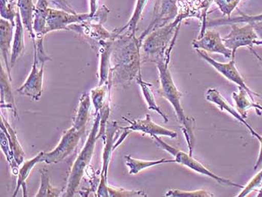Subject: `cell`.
I'll list each match as a JSON object with an SVG mask.
<instances>
[{
  "mask_svg": "<svg viewBox=\"0 0 262 197\" xmlns=\"http://www.w3.org/2000/svg\"><path fill=\"white\" fill-rule=\"evenodd\" d=\"M242 0H214L216 6L223 15L230 17L232 11L236 9Z\"/></svg>",
  "mask_w": 262,
  "mask_h": 197,
  "instance_id": "34",
  "label": "cell"
},
{
  "mask_svg": "<svg viewBox=\"0 0 262 197\" xmlns=\"http://www.w3.org/2000/svg\"><path fill=\"white\" fill-rule=\"evenodd\" d=\"M17 11H18L17 0H11V1L1 0V8H0L1 18L10 21L14 27H15Z\"/></svg>",
  "mask_w": 262,
  "mask_h": 197,
  "instance_id": "32",
  "label": "cell"
},
{
  "mask_svg": "<svg viewBox=\"0 0 262 197\" xmlns=\"http://www.w3.org/2000/svg\"><path fill=\"white\" fill-rule=\"evenodd\" d=\"M136 80H137V83L141 88L142 95H143L144 98H145L146 104L148 105V110L158 113L164 119V122H168L169 119H168L167 116L163 114L161 107L157 104L155 95H154L153 91H152V84L142 80V74H139Z\"/></svg>",
  "mask_w": 262,
  "mask_h": 197,
  "instance_id": "27",
  "label": "cell"
},
{
  "mask_svg": "<svg viewBox=\"0 0 262 197\" xmlns=\"http://www.w3.org/2000/svg\"><path fill=\"white\" fill-rule=\"evenodd\" d=\"M143 39L136 35H119L113 43L110 78L113 83L127 85L141 74Z\"/></svg>",
  "mask_w": 262,
  "mask_h": 197,
  "instance_id": "1",
  "label": "cell"
},
{
  "mask_svg": "<svg viewBox=\"0 0 262 197\" xmlns=\"http://www.w3.org/2000/svg\"><path fill=\"white\" fill-rule=\"evenodd\" d=\"M48 8V0H37L33 21V30L36 36L35 38H43L46 35L45 27Z\"/></svg>",
  "mask_w": 262,
  "mask_h": 197,
  "instance_id": "24",
  "label": "cell"
},
{
  "mask_svg": "<svg viewBox=\"0 0 262 197\" xmlns=\"http://www.w3.org/2000/svg\"><path fill=\"white\" fill-rule=\"evenodd\" d=\"M7 1H11V0H7Z\"/></svg>",
  "mask_w": 262,
  "mask_h": 197,
  "instance_id": "43",
  "label": "cell"
},
{
  "mask_svg": "<svg viewBox=\"0 0 262 197\" xmlns=\"http://www.w3.org/2000/svg\"><path fill=\"white\" fill-rule=\"evenodd\" d=\"M260 189L259 190H258V195H257V197H262V180L261 182V184H260L259 187Z\"/></svg>",
  "mask_w": 262,
  "mask_h": 197,
  "instance_id": "42",
  "label": "cell"
},
{
  "mask_svg": "<svg viewBox=\"0 0 262 197\" xmlns=\"http://www.w3.org/2000/svg\"><path fill=\"white\" fill-rule=\"evenodd\" d=\"M126 165L129 169L130 175H137L143 169L152 166L160 165V164H167V163H176L174 159H162L157 161H144V160L136 159L130 156H125Z\"/></svg>",
  "mask_w": 262,
  "mask_h": 197,
  "instance_id": "28",
  "label": "cell"
},
{
  "mask_svg": "<svg viewBox=\"0 0 262 197\" xmlns=\"http://www.w3.org/2000/svg\"><path fill=\"white\" fill-rule=\"evenodd\" d=\"M148 0H137V5H136L135 9H134V13H133L132 17H130V20L127 22L124 27L118 29V30H114L115 33L119 37V35H136V32H137V24H138L139 20L141 18L142 12H143L144 9L146 6Z\"/></svg>",
  "mask_w": 262,
  "mask_h": 197,
  "instance_id": "26",
  "label": "cell"
},
{
  "mask_svg": "<svg viewBox=\"0 0 262 197\" xmlns=\"http://www.w3.org/2000/svg\"><path fill=\"white\" fill-rule=\"evenodd\" d=\"M178 0H160L154 11V17L148 28L140 35L143 39L155 29L171 22L179 15Z\"/></svg>",
  "mask_w": 262,
  "mask_h": 197,
  "instance_id": "11",
  "label": "cell"
},
{
  "mask_svg": "<svg viewBox=\"0 0 262 197\" xmlns=\"http://www.w3.org/2000/svg\"><path fill=\"white\" fill-rule=\"evenodd\" d=\"M151 137L155 139V142H156L158 146L161 147L162 149L165 150V151L169 153L171 156L174 157V161L177 164L186 166V167L189 168V169L200 174V175L211 178V179H213L221 185L223 184V185H228V186L240 187V188L244 187L242 185L234 183L229 179H225V178L219 177V176L213 173L210 169H208V168L205 167L203 164H201L200 161L195 159L191 155L189 154V153L187 154L182 150L168 144L166 142L163 141L159 136L155 135Z\"/></svg>",
  "mask_w": 262,
  "mask_h": 197,
  "instance_id": "5",
  "label": "cell"
},
{
  "mask_svg": "<svg viewBox=\"0 0 262 197\" xmlns=\"http://www.w3.org/2000/svg\"><path fill=\"white\" fill-rule=\"evenodd\" d=\"M196 52L202 59H204L208 64H211L212 67L216 69V72H219L225 78L236 84L237 86L244 89L247 93L250 94V96L253 99H255V97L259 96L258 93L252 91V90L249 88L248 85L246 84L242 74H240V72H238L237 68H236L234 59H232L229 62H220L213 59L205 51H198L197 50Z\"/></svg>",
  "mask_w": 262,
  "mask_h": 197,
  "instance_id": "9",
  "label": "cell"
},
{
  "mask_svg": "<svg viewBox=\"0 0 262 197\" xmlns=\"http://www.w3.org/2000/svg\"><path fill=\"white\" fill-rule=\"evenodd\" d=\"M43 154H45V151H40L36 156L32 158V159L23 163L22 167L19 169L18 173H17L18 178H17V187H16L15 190H14L13 196H15L17 195V192L20 190V187H23L24 193V196H27V194H26L27 193L26 181L28 179L32 168L36 165L37 164H38V163L43 162Z\"/></svg>",
  "mask_w": 262,
  "mask_h": 197,
  "instance_id": "22",
  "label": "cell"
},
{
  "mask_svg": "<svg viewBox=\"0 0 262 197\" xmlns=\"http://www.w3.org/2000/svg\"><path fill=\"white\" fill-rule=\"evenodd\" d=\"M192 45L195 51L198 50L205 52L218 53L223 55L226 59L232 57V51L226 48L221 34L216 31L207 30L202 36L194 39Z\"/></svg>",
  "mask_w": 262,
  "mask_h": 197,
  "instance_id": "12",
  "label": "cell"
},
{
  "mask_svg": "<svg viewBox=\"0 0 262 197\" xmlns=\"http://www.w3.org/2000/svg\"><path fill=\"white\" fill-rule=\"evenodd\" d=\"M35 3L33 0H17V9L22 19L24 27L30 32L31 38L33 41L35 39V33L33 30L34 12Z\"/></svg>",
  "mask_w": 262,
  "mask_h": 197,
  "instance_id": "21",
  "label": "cell"
},
{
  "mask_svg": "<svg viewBox=\"0 0 262 197\" xmlns=\"http://www.w3.org/2000/svg\"><path fill=\"white\" fill-rule=\"evenodd\" d=\"M38 64H39V62L37 59L36 54L34 53V62L30 75L27 77L24 85H21L20 88L17 90L19 93L30 97L35 101H38L40 99L42 92H43L45 63L40 64L39 67H38Z\"/></svg>",
  "mask_w": 262,
  "mask_h": 197,
  "instance_id": "13",
  "label": "cell"
},
{
  "mask_svg": "<svg viewBox=\"0 0 262 197\" xmlns=\"http://www.w3.org/2000/svg\"><path fill=\"white\" fill-rule=\"evenodd\" d=\"M238 90L237 93H232V99L235 103L237 112L244 119H247V112L250 109H255L257 114L260 116L262 112L261 105L255 102V99L244 89L238 87Z\"/></svg>",
  "mask_w": 262,
  "mask_h": 197,
  "instance_id": "17",
  "label": "cell"
},
{
  "mask_svg": "<svg viewBox=\"0 0 262 197\" xmlns=\"http://www.w3.org/2000/svg\"><path fill=\"white\" fill-rule=\"evenodd\" d=\"M1 130L4 132L6 135L9 139V145L13 154H14V160L17 165L20 166L22 163H24V151L21 148L20 143L17 140V135H16L15 130L11 127V126L8 123L7 121L3 118V115H1Z\"/></svg>",
  "mask_w": 262,
  "mask_h": 197,
  "instance_id": "25",
  "label": "cell"
},
{
  "mask_svg": "<svg viewBox=\"0 0 262 197\" xmlns=\"http://www.w3.org/2000/svg\"><path fill=\"white\" fill-rule=\"evenodd\" d=\"M53 5L61 10L68 11V12L77 14L75 11L73 9L70 4L68 3L67 0H50Z\"/></svg>",
  "mask_w": 262,
  "mask_h": 197,
  "instance_id": "37",
  "label": "cell"
},
{
  "mask_svg": "<svg viewBox=\"0 0 262 197\" xmlns=\"http://www.w3.org/2000/svg\"><path fill=\"white\" fill-rule=\"evenodd\" d=\"M171 197H213L214 195L204 189L195 190H182L179 189L169 190L165 195Z\"/></svg>",
  "mask_w": 262,
  "mask_h": 197,
  "instance_id": "33",
  "label": "cell"
},
{
  "mask_svg": "<svg viewBox=\"0 0 262 197\" xmlns=\"http://www.w3.org/2000/svg\"><path fill=\"white\" fill-rule=\"evenodd\" d=\"M112 85H113V82L110 78L107 83L102 85H98V87L92 89L90 91V98H91L92 103L95 106V115L100 112L106 101L109 99V98L106 99V97L107 95V93L111 92Z\"/></svg>",
  "mask_w": 262,
  "mask_h": 197,
  "instance_id": "29",
  "label": "cell"
},
{
  "mask_svg": "<svg viewBox=\"0 0 262 197\" xmlns=\"http://www.w3.org/2000/svg\"><path fill=\"white\" fill-rule=\"evenodd\" d=\"M109 196L119 197H146L147 195L141 190H127L123 188H116L108 186Z\"/></svg>",
  "mask_w": 262,
  "mask_h": 197,
  "instance_id": "35",
  "label": "cell"
},
{
  "mask_svg": "<svg viewBox=\"0 0 262 197\" xmlns=\"http://www.w3.org/2000/svg\"><path fill=\"white\" fill-rule=\"evenodd\" d=\"M262 180V169L259 172L256 174L251 180L250 181L248 184L246 186L242 188V191L240 192L237 197H244L247 196V195L250 194L252 190H255L259 187L260 184Z\"/></svg>",
  "mask_w": 262,
  "mask_h": 197,
  "instance_id": "36",
  "label": "cell"
},
{
  "mask_svg": "<svg viewBox=\"0 0 262 197\" xmlns=\"http://www.w3.org/2000/svg\"><path fill=\"white\" fill-rule=\"evenodd\" d=\"M94 125L92 126L90 136L81 150L80 154L76 159L75 162L71 167V173L68 181L64 196H74L76 190L80 185L81 179L83 177L85 169L91 161L92 156L95 150V143L98 140V135L99 133L100 123H101V114L96 115Z\"/></svg>",
  "mask_w": 262,
  "mask_h": 197,
  "instance_id": "4",
  "label": "cell"
},
{
  "mask_svg": "<svg viewBox=\"0 0 262 197\" xmlns=\"http://www.w3.org/2000/svg\"><path fill=\"white\" fill-rule=\"evenodd\" d=\"M90 98H91L90 95L88 93H84L81 95L78 110L73 123V127L81 132L82 135L85 133V126L88 122L90 104H91Z\"/></svg>",
  "mask_w": 262,
  "mask_h": 197,
  "instance_id": "20",
  "label": "cell"
},
{
  "mask_svg": "<svg viewBox=\"0 0 262 197\" xmlns=\"http://www.w3.org/2000/svg\"><path fill=\"white\" fill-rule=\"evenodd\" d=\"M124 120L128 122L130 125L125 127L124 128L128 129L131 132H139L145 135H149L151 137L153 136H164V137H170L171 139L176 138L178 134L174 130L165 128L162 126L158 125L152 121L150 115L146 114L144 119H138V120H130L127 118L122 117Z\"/></svg>",
  "mask_w": 262,
  "mask_h": 197,
  "instance_id": "14",
  "label": "cell"
},
{
  "mask_svg": "<svg viewBox=\"0 0 262 197\" xmlns=\"http://www.w3.org/2000/svg\"><path fill=\"white\" fill-rule=\"evenodd\" d=\"M205 99L212 104H214L215 106H217L221 111H225V112L228 113L229 115L233 116L234 119H237L238 122L242 123L243 125L246 126L250 130L251 135L255 137V138L258 139V141L261 140V136L258 135L255 130L250 126V124L244 119V118L241 116V114L236 111L234 107L225 99L222 96L221 93H219L218 90H215V89H208L205 93Z\"/></svg>",
  "mask_w": 262,
  "mask_h": 197,
  "instance_id": "15",
  "label": "cell"
},
{
  "mask_svg": "<svg viewBox=\"0 0 262 197\" xmlns=\"http://www.w3.org/2000/svg\"><path fill=\"white\" fill-rule=\"evenodd\" d=\"M170 59L166 58L163 60L156 62L157 68L159 72L161 89L160 93L166 101L171 105L179 123L182 125V130L187 141L189 154L192 155L193 151L194 129L195 127V119L190 116H186L183 109L181 98L182 93L178 90L174 83L172 76L169 69Z\"/></svg>",
  "mask_w": 262,
  "mask_h": 197,
  "instance_id": "2",
  "label": "cell"
},
{
  "mask_svg": "<svg viewBox=\"0 0 262 197\" xmlns=\"http://www.w3.org/2000/svg\"><path fill=\"white\" fill-rule=\"evenodd\" d=\"M250 51H252V53H253V54L255 55V57H256L257 59H258V61H259V62H261V64H262V58L260 57V56H258V53L255 52V51H254L253 49H252V48H250Z\"/></svg>",
  "mask_w": 262,
  "mask_h": 197,
  "instance_id": "41",
  "label": "cell"
},
{
  "mask_svg": "<svg viewBox=\"0 0 262 197\" xmlns=\"http://www.w3.org/2000/svg\"><path fill=\"white\" fill-rule=\"evenodd\" d=\"M253 25L254 29L259 38V43L258 45H262V23H255L252 24Z\"/></svg>",
  "mask_w": 262,
  "mask_h": 197,
  "instance_id": "38",
  "label": "cell"
},
{
  "mask_svg": "<svg viewBox=\"0 0 262 197\" xmlns=\"http://www.w3.org/2000/svg\"><path fill=\"white\" fill-rule=\"evenodd\" d=\"M262 23V13L258 15H247L242 14L239 17H228L226 19H216L210 21L208 25L210 27H218V26L231 25L237 24H255Z\"/></svg>",
  "mask_w": 262,
  "mask_h": 197,
  "instance_id": "30",
  "label": "cell"
},
{
  "mask_svg": "<svg viewBox=\"0 0 262 197\" xmlns=\"http://www.w3.org/2000/svg\"><path fill=\"white\" fill-rule=\"evenodd\" d=\"M121 128L116 122H108L106 125V135H105V147L103 153V168L101 175V184L97 191L98 196H109L107 186V172L110 161L115 148L114 136L116 132Z\"/></svg>",
  "mask_w": 262,
  "mask_h": 197,
  "instance_id": "10",
  "label": "cell"
},
{
  "mask_svg": "<svg viewBox=\"0 0 262 197\" xmlns=\"http://www.w3.org/2000/svg\"><path fill=\"white\" fill-rule=\"evenodd\" d=\"M90 16L92 17L98 9V0H90Z\"/></svg>",
  "mask_w": 262,
  "mask_h": 197,
  "instance_id": "39",
  "label": "cell"
},
{
  "mask_svg": "<svg viewBox=\"0 0 262 197\" xmlns=\"http://www.w3.org/2000/svg\"><path fill=\"white\" fill-rule=\"evenodd\" d=\"M82 136V134L72 126L64 132L59 144L53 151L45 152L43 162L48 164H57L63 161L75 150Z\"/></svg>",
  "mask_w": 262,
  "mask_h": 197,
  "instance_id": "7",
  "label": "cell"
},
{
  "mask_svg": "<svg viewBox=\"0 0 262 197\" xmlns=\"http://www.w3.org/2000/svg\"><path fill=\"white\" fill-rule=\"evenodd\" d=\"M40 186L38 190V193L35 195V197L40 196H59L63 189L56 188L53 187L50 183L49 176L48 172L45 169L40 172Z\"/></svg>",
  "mask_w": 262,
  "mask_h": 197,
  "instance_id": "31",
  "label": "cell"
},
{
  "mask_svg": "<svg viewBox=\"0 0 262 197\" xmlns=\"http://www.w3.org/2000/svg\"><path fill=\"white\" fill-rule=\"evenodd\" d=\"M231 31L223 38L226 48L232 53V59L235 57L237 49L243 47L252 48L253 45H258L259 38L252 24H247L244 27H238L237 24H231Z\"/></svg>",
  "mask_w": 262,
  "mask_h": 197,
  "instance_id": "6",
  "label": "cell"
},
{
  "mask_svg": "<svg viewBox=\"0 0 262 197\" xmlns=\"http://www.w3.org/2000/svg\"><path fill=\"white\" fill-rule=\"evenodd\" d=\"M91 18L88 14H73L61 9L48 8L47 14L45 33L57 30H69V27L75 24H80Z\"/></svg>",
  "mask_w": 262,
  "mask_h": 197,
  "instance_id": "8",
  "label": "cell"
},
{
  "mask_svg": "<svg viewBox=\"0 0 262 197\" xmlns=\"http://www.w3.org/2000/svg\"><path fill=\"white\" fill-rule=\"evenodd\" d=\"M14 27L11 24L10 21L0 19V47H1V53L6 64V71L9 74L11 81V43L13 39V30Z\"/></svg>",
  "mask_w": 262,
  "mask_h": 197,
  "instance_id": "16",
  "label": "cell"
},
{
  "mask_svg": "<svg viewBox=\"0 0 262 197\" xmlns=\"http://www.w3.org/2000/svg\"><path fill=\"white\" fill-rule=\"evenodd\" d=\"M11 80L8 73L5 72L1 63V107L13 110L14 116H17V107L15 106L14 96L11 92Z\"/></svg>",
  "mask_w": 262,
  "mask_h": 197,
  "instance_id": "23",
  "label": "cell"
},
{
  "mask_svg": "<svg viewBox=\"0 0 262 197\" xmlns=\"http://www.w3.org/2000/svg\"><path fill=\"white\" fill-rule=\"evenodd\" d=\"M24 27L20 12L18 11L17 17H16L15 32H14V41H13V46L11 48V68L14 65L19 56L24 53V50H25Z\"/></svg>",
  "mask_w": 262,
  "mask_h": 197,
  "instance_id": "19",
  "label": "cell"
},
{
  "mask_svg": "<svg viewBox=\"0 0 262 197\" xmlns=\"http://www.w3.org/2000/svg\"><path fill=\"white\" fill-rule=\"evenodd\" d=\"M114 41H103L98 47L101 55L100 64V79L98 85H102L109 81L111 71V58Z\"/></svg>",
  "mask_w": 262,
  "mask_h": 197,
  "instance_id": "18",
  "label": "cell"
},
{
  "mask_svg": "<svg viewBox=\"0 0 262 197\" xmlns=\"http://www.w3.org/2000/svg\"><path fill=\"white\" fill-rule=\"evenodd\" d=\"M259 142L261 145H260L259 154H258V159H257L256 163H255V166H254V169L255 170H256L262 164V136Z\"/></svg>",
  "mask_w": 262,
  "mask_h": 197,
  "instance_id": "40",
  "label": "cell"
},
{
  "mask_svg": "<svg viewBox=\"0 0 262 197\" xmlns=\"http://www.w3.org/2000/svg\"><path fill=\"white\" fill-rule=\"evenodd\" d=\"M183 20V17L178 15L169 24L152 30L142 42V59L156 63L170 58Z\"/></svg>",
  "mask_w": 262,
  "mask_h": 197,
  "instance_id": "3",
  "label": "cell"
}]
</instances>
